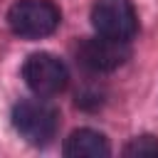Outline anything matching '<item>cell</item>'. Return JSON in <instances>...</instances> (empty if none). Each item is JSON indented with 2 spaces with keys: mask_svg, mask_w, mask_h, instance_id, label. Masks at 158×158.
I'll list each match as a JSON object with an SVG mask.
<instances>
[{
  "mask_svg": "<svg viewBox=\"0 0 158 158\" xmlns=\"http://www.w3.org/2000/svg\"><path fill=\"white\" fill-rule=\"evenodd\" d=\"M59 7L52 0H17L7 12L10 30L22 40H40L59 27Z\"/></svg>",
  "mask_w": 158,
  "mask_h": 158,
  "instance_id": "cell-1",
  "label": "cell"
},
{
  "mask_svg": "<svg viewBox=\"0 0 158 158\" xmlns=\"http://www.w3.org/2000/svg\"><path fill=\"white\" fill-rule=\"evenodd\" d=\"M131 49L128 42L111 40V37H91L79 44V62L91 72H114L128 59Z\"/></svg>",
  "mask_w": 158,
  "mask_h": 158,
  "instance_id": "cell-5",
  "label": "cell"
},
{
  "mask_svg": "<svg viewBox=\"0 0 158 158\" xmlns=\"http://www.w3.org/2000/svg\"><path fill=\"white\" fill-rule=\"evenodd\" d=\"M22 79L37 96H54L67 86L69 72L59 57L49 52H35L22 64Z\"/></svg>",
  "mask_w": 158,
  "mask_h": 158,
  "instance_id": "cell-4",
  "label": "cell"
},
{
  "mask_svg": "<svg viewBox=\"0 0 158 158\" xmlns=\"http://www.w3.org/2000/svg\"><path fill=\"white\" fill-rule=\"evenodd\" d=\"M12 126L15 131L32 146H47L59 128V114L54 106L40 99H27L15 104L12 109Z\"/></svg>",
  "mask_w": 158,
  "mask_h": 158,
  "instance_id": "cell-2",
  "label": "cell"
},
{
  "mask_svg": "<svg viewBox=\"0 0 158 158\" xmlns=\"http://www.w3.org/2000/svg\"><path fill=\"white\" fill-rule=\"evenodd\" d=\"M123 156H131V158L158 156V138H153V136H138V138H133L131 143H126Z\"/></svg>",
  "mask_w": 158,
  "mask_h": 158,
  "instance_id": "cell-7",
  "label": "cell"
},
{
  "mask_svg": "<svg viewBox=\"0 0 158 158\" xmlns=\"http://www.w3.org/2000/svg\"><path fill=\"white\" fill-rule=\"evenodd\" d=\"M62 151L69 158H99V156H109L111 146L104 133H99L94 128H77L64 141Z\"/></svg>",
  "mask_w": 158,
  "mask_h": 158,
  "instance_id": "cell-6",
  "label": "cell"
},
{
  "mask_svg": "<svg viewBox=\"0 0 158 158\" xmlns=\"http://www.w3.org/2000/svg\"><path fill=\"white\" fill-rule=\"evenodd\" d=\"M91 25L101 37L128 42L138 30V17L131 0H96L91 7Z\"/></svg>",
  "mask_w": 158,
  "mask_h": 158,
  "instance_id": "cell-3",
  "label": "cell"
}]
</instances>
